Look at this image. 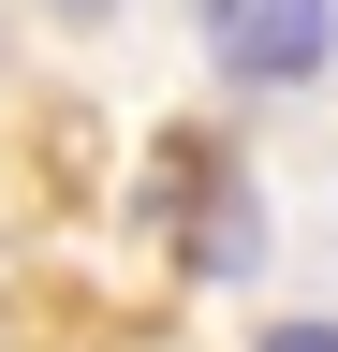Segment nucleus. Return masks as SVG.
Instances as JSON below:
<instances>
[{
  "instance_id": "nucleus-1",
  "label": "nucleus",
  "mask_w": 338,
  "mask_h": 352,
  "mask_svg": "<svg viewBox=\"0 0 338 352\" xmlns=\"http://www.w3.org/2000/svg\"><path fill=\"white\" fill-rule=\"evenodd\" d=\"M191 30L235 88H309L338 59V0H191Z\"/></svg>"
},
{
  "instance_id": "nucleus-2",
  "label": "nucleus",
  "mask_w": 338,
  "mask_h": 352,
  "mask_svg": "<svg viewBox=\"0 0 338 352\" xmlns=\"http://www.w3.org/2000/svg\"><path fill=\"white\" fill-rule=\"evenodd\" d=\"M250 352H338V323H265Z\"/></svg>"
}]
</instances>
